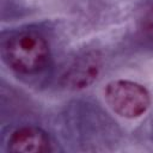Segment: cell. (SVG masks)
Returning a JSON list of instances; mask_svg holds the SVG:
<instances>
[{
	"label": "cell",
	"instance_id": "4",
	"mask_svg": "<svg viewBox=\"0 0 153 153\" xmlns=\"http://www.w3.org/2000/svg\"><path fill=\"white\" fill-rule=\"evenodd\" d=\"M99 59L96 55H84L66 72L65 80L69 87L84 88L91 85L99 73Z\"/></svg>",
	"mask_w": 153,
	"mask_h": 153
},
{
	"label": "cell",
	"instance_id": "2",
	"mask_svg": "<svg viewBox=\"0 0 153 153\" xmlns=\"http://www.w3.org/2000/svg\"><path fill=\"white\" fill-rule=\"evenodd\" d=\"M104 99L108 106L123 118H137L151 105L147 88L130 80H112L104 88Z\"/></svg>",
	"mask_w": 153,
	"mask_h": 153
},
{
	"label": "cell",
	"instance_id": "3",
	"mask_svg": "<svg viewBox=\"0 0 153 153\" xmlns=\"http://www.w3.org/2000/svg\"><path fill=\"white\" fill-rule=\"evenodd\" d=\"M8 149L19 153L50 152L51 142L48 134L37 127H23L12 133L8 139Z\"/></svg>",
	"mask_w": 153,
	"mask_h": 153
},
{
	"label": "cell",
	"instance_id": "1",
	"mask_svg": "<svg viewBox=\"0 0 153 153\" xmlns=\"http://www.w3.org/2000/svg\"><path fill=\"white\" fill-rule=\"evenodd\" d=\"M4 60L16 72L32 74L39 72L49 60V45L36 32H20L8 38L2 50Z\"/></svg>",
	"mask_w": 153,
	"mask_h": 153
},
{
	"label": "cell",
	"instance_id": "5",
	"mask_svg": "<svg viewBox=\"0 0 153 153\" xmlns=\"http://www.w3.org/2000/svg\"><path fill=\"white\" fill-rule=\"evenodd\" d=\"M143 31L147 37L153 41V6L146 12L143 17Z\"/></svg>",
	"mask_w": 153,
	"mask_h": 153
}]
</instances>
